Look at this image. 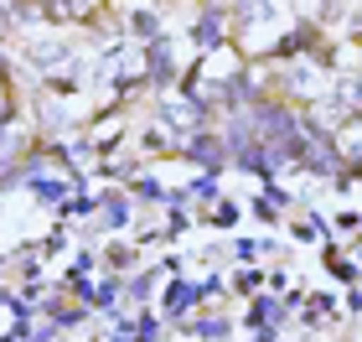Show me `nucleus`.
Segmentation results:
<instances>
[{"mask_svg": "<svg viewBox=\"0 0 362 342\" xmlns=\"http://www.w3.org/2000/svg\"><path fill=\"white\" fill-rule=\"evenodd\" d=\"M249 317H259V321H264V327H274V321H279V306H274V301H259V306H254Z\"/></svg>", "mask_w": 362, "mask_h": 342, "instance_id": "obj_6", "label": "nucleus"}, {"mask_svg": "<svg viewBox=\"0 0 362 342\" xmlns=\"http://www.w3.org/2000/svg\"><path fill=\"white\" fill-rule=\"evenodd\" d=\"M47 16H57V21H73V16H88V0H47Z\"/></svg>", "mask_w": 362, "mask_h": 342, "instance_id": "obj_4", "label": "nucleus"}, {"mask_svg": "<svg viewBox=\"0 0 362 342\" xmlns=\"http://www.w3.org/2000/svg\"><path fill=\"white\" fill-rule=\"evenodd\" d=\"M192 156H197V161H207L212 171L223 166V145H218V140H207V135H197V140H192Z\"/></svg>", "mask_w": 362, "mask_h": 342, "instance_id": "obj_3", "label": "nucleus"}, {"mask_svg": "<svg viewBox=\"0 0 362 342\" xmlns=\"http://www.w3.org/2000/svg\"><path fill=\"white\" fill-rule=\"evenodd\" d=\"M197 296H202L197 285H171V290H166V312H171V317H181V312H187V306H192Z\"/></svg>", "mask_w": 362, "mask_h": 342, "instance_id": "obj_2", "label": "nucleus"}, {"mask_svg": "<svg viewBox=\"0 0 362 342\" xmlns=\"http://www.w3.org/2000/svg\"><path fill=\"white\" fill-rule=\"evenodd\" d=\"M151 73H156V84H171V57L160 42H151Z\"/></svg>", "mask_w": 362, "mask_h": 342, "instance_id": "obj_5", "label": "nucleus"}, {"mask_svg": "<svg viewBox=\"0 0 362 342\" xmlns=\"http://www.w3.org/2000/svg\"><path fill=\"white\" fill-rule=\"evenodd\" d=\"M37 192H42V198H47V203H62V198H68V192H62L57 182H37Z\"/></svg>", "mask_w": 362, "mask_h": 342, "instance_id": "obj_7", "label": "nucleus"}, {"mask_svg": "<svg viewBox=\"0 0 362 342\" xmlns=\"http://www.w3.org/2000/svg\"><path fill=\"white\" fill-rule=\"evenodd\" d=\"M31 62H37V68H57V62H68V47L62 42H37L31 47Z\"/></svg>", "mask_w": 362, "mask_h": 342, "instance_id": "obj_1", "label": "nucleus"}]
</instances>
